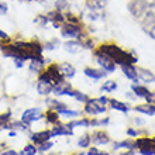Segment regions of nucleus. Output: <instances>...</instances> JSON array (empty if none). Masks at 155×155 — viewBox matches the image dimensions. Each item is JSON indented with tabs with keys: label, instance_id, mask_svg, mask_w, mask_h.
Instances as JSON below:
<instances>
[{
	"label": "nucleus",
	"instance_id": "obj_20",
	"mask_svg": "<svg viewBox=\"0 0 155 155\" xmlns=\"http://www.w3.org/2000/svg\"><path fill=\"white\" fill-rule=\"evenodd\" d=\"M141 21H143V28H148L151 27L152 24H155V8L154 7H148L145 14L141 17Z\"/></svg>",
	"mask_w": 155,
	"mask_h": 155
},
{
	"label": "nucleus",
	"instance_id": "obj_47",
	"mask_svg": "<svg viewBox=\"0 0 155 155\" xmlns=\"http://www.w3.org/2000/svg\"><path fill=\"white\" fill-rule=\"evenodd\" d=\"M138 131H135L134 128H128V130H127V135H128V137H138Z\"/></svg>",
	"mask_w": 155,
	"mask_h": 155
},
{
	"label": "nucleus",
	"instance_id": "obj_40",
	"mask_svg": "<svg viewBox=\"0 0 155 155\" xmlns=\"http://www.w3.org/2000/svg\"><path fill=\"white\" fill-rule=\"evenodd\" d=\"M65 20L68 23H72V24H81V18L74 16L72 13H65Z\"/></svg>",
	"mask_w": 155,
	"mask_h": 155
},
{
	"label": "nucleus",
	"instance_id": "obj_16",
	"mask_svg": "<svg viewBox=\"0 0 155 155\" xmlns=\"http://www.w3.org/2000/svg\"><path fill=\"white\" fill-rule=\"evenodd\" d=\"M121 71L123 74L126 75V78L128 81H131L133 83H138V74H137V66H134L133 64H126V65H121Z\"/></svg>",
	"mask_w": 155,
	"mask_h": 155
},
{
	"label": "nucleus",
	"instance_id": "obj_15",
	"mask_svg": "<svg viewBox=\"0 0 155 155\" xmlns=\"http://www.w3.org/2000/svg\"><path fill=\"white\" fill-rule=\"evenodd\" d=\"M51 133V137H62V135H72L74 134V130H69L66 124H62V123H57V124H54L52 128L49 130Z\"/></svg>",
	"mask_w": 155,
	"mask_h": 155
},
{
	"label": "nucleus",
	"instance_id": "obj_3",
	"mask_svg": "<svg viewBox=\"0 0 155 155\" xmlns=\"http://www.w3.org/2000/svg\"><path fill=\"white\" fill-rule=\"evenodd\" d=\"M61 37L64 38H69V40H78L82 34V24H72L65 21L61 25Z\"/></svg>",
	"mask_w": 155,
	"mask_h": 155
},
{
	"label": "nucleus",
	"instance_id": "obj_41",
	"mask_svg": "<svg viewBox=\"0 0 155 155\" xmlns=\"http://www.w3.org/2000/svg\"><path fill=\"white\" fill-rule=\"evenodd\" d=\"M8 13V4L3 0H0V16H6Z\"/></svg>",
	"mask_w": 155,
	"mask_h": 155
},
{
	"label": "nucleus",
	"instance_id": "obj_34",
	"mask_svg": "<svg viewBox=\"0 0 155 155\" xmlns=\"http://www.w3.org/2000/svg\"><path fill=\"white\" fill-rule=\"evenodd\" d=\"M10 120H12V111H6L0 114V130H4V126L10 123Z\"/></svg>",
	"mask_w": 155,
	"mask_h": 155
},
{
	"label": "nucleus",
	"instance_id": "obj_10",
	"mask_svg": "<svg viewBox=\"0 0 155 155\" xmlns=\"http://www.w3.org/2000/svg\"><path fill=\"white\" fill-rule=\"evenodd\" d=\"M45 16H47L49 23H52L54 28H61V25L66 21L65 20V13L59 12V10H51V12H48Z\"/></svg>",
	"mask_w": 155,
	"mask_h": 155
},
{
	"label": "nucleus",
	"instance_id": "obj_24",
	"mask_svg": "<svg viewBox=\"0 0 155 155\" xmlns=\"http://www.w3.org/2000/svg\"><path fill=\"white\" fill-rule=\"evenodd\" d=\"M135 111H138L141 114H148V116H155V104L151 103H145V104H140V106L134 107Z\"/></svg>",
	"mask_w": 155,
	"mask_h": 155
},
{
	"label": "nucleus",
	"instance_id": "obj_29",
	"mask_svg": "<svg viewBox=\"0 0 155 155\" xmlns=\"http://www.w3.org/2000/svg\"><path fill=\"white\" fill-rule=\"evenodd\" d=\"M44 117H45V120H47V123H48V124H52V126H54V124L59 123V117H61V116L58 114L55 110H48L44 114Z\"/></svg>",
	"mask_w": 155,
	"mask_h": 155
},
{
	"label": "nucleus",
	"instance_id": "obj_44",
	"mask_svg": "<svg viewBox=\"0 0 155 155\" xmlns=\"http://www.w3.org/2000/svg\"><path fill=\"white\" fill-rule=\"evenodd\" d=\"M147 103H151V104H155V92H150L147 97H145Z\"/></svg>",
	"mask_w": 155,
	"mask_h": 155
},
{
	"label": "nucleus",
	"instance_id": "obj_19",
	"mask_svg": "<svg viewBox=\"0 0 155 155\" xmlns=\"http://www.w3.org/2000/svg\"><path fill=\"white\" fill-rule=\"evenodd\" d=\"M59 71H61V75L64 76V79H72V78L76 75V69L75 66L69 62H62L59 64Z\"/></svg>",
	"mask_w": 155,
	"mask_h": 155
},
{
	"label": "nucleus",
	"instance_id": "obj_43",
	"mask_svg": "<svg viewBox=\"0 0 155 155\" xmlns=\"http://www.w3.org/2000/svg\"><path fill=\"white\" fill-rule=\"evenodd\" d=\"M144 31H145V33H147L148 35H150V37L152 38V40H155V24H152L151 27H148V28H145Z\"/></svg>",
	"mask_w": 155,
	"mask_h": 155
},
{
	"label": "nucleus",
	"instance_id": "obj_9",
	"mask_svg": "<svg viewBox=\"0 0 155 155\" xmlns=\"http://www.w3.org/2000/svg\"><path fill=\"white\" fill-rule=\"evenodd\" d=\"M41 118H44V113L41 109L38 107H33V109H27L24 110V113L21 114V121L27 123V124H31L34 121H40Z\"/></svg>",
	"mask_w": 155,
	"mask_h": 155
},
{
	"label": "nucleus",
	"instance_id": "obj_46",
	"mask_svg": "<svg viewBox=\"0 0 155 155\" xmlns=\"http://www.w3.org/2000/svg\"><path fill=\"white\" fill-rule=\"evenodd\" d=\"M99 148H96V147H92V148H89L87 150V152H86V155H99Z\"/></svg>",
	"mask_w": 155,
	"mask_h": 155
},
{
	"label": "nucleus",
	"instance_id": "obj_42",
	"mask_svg": "<svg viewBox=\"0 0 155 155\" xmlns=\"http://www.w3.org/2000/svg\"><path fill=\"white\" fill-rule=\"evenodd\" d=\"M13 62H14V66H16L17 69H21V68H24V65H25V61H23L20 58H14Z\"/></svg>",
	"mask_w": 155,
	"mask_h": 155
},
{
	"label": "nucleus",
	"instance_id": "obj_36",
	"mask_svg": "<svg viewBox=\"0 0 155 155\" xmlns=\"http://www.w3.org/2000/svg\"><path fill=\"white\" fill-rule=\"evenodd\" d=\"M69 7V0H55V10L65 12Z\"/></svg>",
	"mask_w": 155,
	"mask_h": 155
},
{
	"label": "nucleus",
	"instance_id": "obj_22",
	"mask_svg": "<svg viewBox=\"0 0 155 155\" xmlns=\"http://www.w3.org/2000/svg\"><path fill=\"white\" fill-rule=\"evenodd\" d=\"M109 103H110V107L113 110H117V111H121L124 114H127L130 111V106L124 102H120L117 99H109Z\"/></svg>",
	"mask_w": 155,
	"mask_h": 155
},
{
	"label": "nucleus",
	"instance_id": "obj_39",
	"mask_svg": "<svg viewBox=\"0 0 155 155\" xmlns=\"http://www.w3.org/2000/svg\"><path fill=\"white\" fill-rule=\"evenodd\" d=\"M54 147V143L49 140V141H47V143L41 144V145H38V152H41V154H45L47 151H49L51 148Z\"/></svg>",
	"mask_w": 155,
	"mask_h": 155
},
{
	"label": "nucleus",
	"instance_id": "obj_23",
	"mask_svg": "<svg viewBox=\"0 0 155 155\" xmlns=\"http://www.w3.org/2000/svg\"><path fill=\"white\" fill-rule=\"evenodd\" d=\"M47 104H48L49 110H55L57 113H59L61 110H65V109H68V104L64 102H61V100H57V99H47Z\"/></svg>",
	"mask_w": 155,
	"mask_h": 155
},
{
	"label": "nucleus",
	"instance_id": "obj_30",
	"mask_svg": "<svg viewBox=\"0 0 155 155\" xmlns=\"http://www.w3.org/2000/svg\"><path fill=\"white\" fill-rule=\"evenodd\" d=\"M120 148L135 150V143L133 140H124V141H120V143H114V150H120Z\"/></svg>",
	"mask_w": 155,
	"mask_h": 155
},
{
	"label": "nucleus",
	"instance_id": "obj_37",
	"mask_svg": "<svg viewBox=\"0 0 155 155\" xmlns=\"http://www.w3.org/2000/svg\"><path fill=\"white\" fill-rule=\"evenodd\" d=\"M58 45H59V40H58V38H54V40H51V41H47L42 47H44V49H47V51H54Z\"/></svg>",
	"mask_w": 155,
	"mask_h": 155
},
{
	"label": "nucleus",
	"instance_id": "obj_38",
	"mask_svg": "<svg viewBox=\"0 0 155 155\" xmlns=\"http://www.w3.org/2000/svg\"><path fill=\"white\" fill-rule=\"evenodd\" d=\"M34 23H35V24H38V25H41V27H45L49 21H48V18H47V16H45V14H38V16L34 18Z\"/></svg>",
	"mask_w": 155,
	"mask_h": 155
},
{
	"label": "nucleus",
	"instance_id": "obj_31",
	"mask_svg": "<svg viewBox=\"0 0 155 155\" xmlns=\"http://www.w3.org/2000/svg\"><path fill=\"white\" fill-rule=\"evenodd\" d=\"M18 154L20 155H37L38 154V147L35 145V144L30 143V144H27Z\"/></svg>",
	"mask_w": 155,
	"mask_h": 155
},
{
	"label": "nucleus",
	"instance_id": "obj_33",
	"mask_svg": "<svg viewBox=\"0 0 155 155\" xmlns=\"http://www.w3.org/2000/svg\"><path fill=\"white\" fill-rule=\"evenodd\" d=\"M90 143H92L90 135L89 134H83L81 138H79V141H78V147L79 148H89Z\"/></svg>",
	"mask_w": 155,
	"mask_h": 155
},
{
	"label": "nucleus",
	"instance_id": "obj_7",
	"mask_svg": "<svg viewBox=\"0 0 155 155\" xmlns=\"http://www.w3.org/2000/svg\"><path fill=\"white\" fill-rule=\"evenodd\" d=\"M54 89V83L49 81V78L47 76L44 71L38 74V81H37V92L41 96H48V94L52 93Z\"/></svg>",
	"mask_w": 155,
	"mask_h": 155
},
{
	"label": "nucleus",
	"instance_id": "obj_50",
	"mask_svg": "<svg viewBox=\"0 0 155 155\" xmlns=\"http://www.w3.org/2000/svg\"><path fill=\"white\" fill-rule=\"evenodd\" d=\"M151 7L155 8V0H151Z\"/></svg>",
	"mask_w": 155,
	"mask_h": 155
},
{
	"label": "nucleus",
	"instance_id": "obj_21",
	"mask_svg": "<svg viewBox=\"0 0 155 155\" xmlns=\"http://www.w3.org/2000/svg\"><path fill=\"white\" fill-rule=\"evenodd\" d=\"M137 74H138V79L143 81L144 83H155V75L151 71L145 68H137Z\"/></svg>",
	"mask_w": 155,
	"mask_h": 155
},
{
	"label": "nucleus",
	"instance_id": "obj_51",
	"mask_svg": "<svg viewBox=\"0 0 155 155\" xmlns=\"http://www.w3.org/2000/svg\"><path fill=\"white\" fill-rule=\"evenodd\" d=\"M27 2H38V0H27Z\"/></svg>",
	"mask_w": 155,
	"mask_h": 155
},
{
	"label": "nucleus",
	"instance_id": "obj_48",
	"mask_svg": "<svg viewBox=\"0 0 155 155\" xmlns=\"http://www.w3.org/2000/svg\"><path fill=\"white\" fill-rule=\"evenodd\" d=\"M0 40H10V35L2 28H0Z\"/></svg>",
	"mask_w": 155,
	"mask_h": 155
},
{
	"label": "nucleus",
	"instance_id": "obj_12",
	"mask_svg": "<svg viewBox=\"0 0 155 155\" xmlns=\"http://www.w3.org/2000/svg\"><path fill=\"white\" fill-rule=\"evenodd\" d=\"M45 64H47V59L42 55H40V57H35L33 59H30L28 69L33 74H41L45 69Z\"/></svg>",
	"mask_w": 155,
	"mask_h": 155
},
{
	"label": "nucleus",
	"instance_id": "obj_17",
	"mask_svg": "<svg viewBox=\"0 0 155 155\" xmlns=\"http://www.w3.org/2000/svg\"><path fill=\"white\" fill-rule=\"evenodd\" d=\"M83 74L89 78V79H92L93 82H97V81H100V79H103V78L106 76L107 72L106 71H103V69H96V68L86 66L85 69H83Z\"/></svg>",
	"mask_w": 155,
	"mask_h": 155
},
{
	"label": "nucleus",
	"instance_id": "obj_26",
	"mask_svg": "<svg viewBox=\"0 0 155 155\" xmlns=\"http://www.w3.org/2000/svg\"><path fill=\"white\" fill-rule=\"evenodd\" d=\"M131 90L134 92V94L137 97H141V99H145L150 94L151 90H148L145 86H140L138 83H134V85H131Z\"/></svg>",
	"mask_w": 155,
	"mask_h": 155
},
{
	"label": "nucleus",
	"instance_id": "obj_13",
	"mask_svg": "<svg viewBox=\"0 0 155 155\" xmlns=\"http://www.w3.org/2000/svg\"><path fill=\"white\" fill-rule=\"evenodd\" d=\"M52 138L51 137V133H49V130H42V131H37V133H33V134L30 135V141L33 144H35V145H41V144L47 143V141H49V140Z\"/></svg>",
	"mask_w": 155,
	"mask_h": 155
},
{
	"label": "nucleus",
	"instance_id": "obj_11",
	"mask_svg": "<svg viewBox=\"0 0 155 155\" xmlns=\"http://www.w3.org/2000/svg\"><path fill=\"white\" fill-rule=\"evenodd\" d=\"M44 72L47 74V76L49 78V81L52 82L54 85H57L58 82H61L64 79V76L61 75V71H59V65L58 64H49L47 66V69H44Z\"/></svg>",
	"mask_w": 155,
	"mask_h": 155
},
{
	"label": "nucleus",
	"instance_id": "obj_35",
	"mask_svg": "<svg viewBox=\"0 0 155 155\" xmlns=\"http://www.w3.org/2000/svg\"><path fill=\"white\" fill-rule=\"evenodd\" d=\"M59 116H64V117H71V118H74V117H79L81 116V113L78 110H71L69 107L68 109H65V110H61L59 113H58Z\"/></svg>",
	"mask_w": 155,
	"mask_h": 155
},
{
	"label": "nucleus",
	"instance_id": "obj_2",
	"mask_svg": "<svg viewBox=\"0 0 155 155\" xmlns=\"http://www.w3.org/2000/svg\"><path fill=\"white\" fill-rule=\"evenodd\" d=\"M97 51L103 52L109 58H111L116 62V65H126V64H133L138 62V57L135 55L134 51H126L121 47H118L116 44H102L97 48Z\"/></svg>",
	"mask_w": 155,
	"mask_h": 155
},
{
	"label": "nucleus",
	"instance_id": "obj_4",
	"mask_svg": "<svg viewBox=\"0 0 155 155\" xmlns=\"http://www.w3.org/2000/svg\"><path fill=\"white\" fill-rule=\"evenodd\" d=\"M135 148H138L141 155H155V138L141 137L134 141Z\"/></svg>",
	"mask_w": 155,
	"mask_h": 155
},
{
	"label": "nucleus",
	"instance_id": "obj_8",
	"mask_svg": "<svg viewBox=\"0 0 155 155\" xmlns=\"http://www.w3.org/2000/svg\"><path fill=\"white\" fill-rule=\"evenodd\" d=\"M94 57H96V61L100 65V68L103 71H106L107 74H111V72L116 71V62L111 58H109L107 55H104V54L97 51V49L94 51Z\"/></svg>",
	"mask_w": 155,
	"mask_h": 155
},
{
	"label": "nucleus",
	"instance_id": "obj_52",
	"mask_svg": "<svg viewBox=\"0 0 155 155\" xmlns=\"http://www.w3.org/2000/svg\"><path fill=\"white\" fill-rule=\"evenodd\" d=\"M154 138H155V137H154Z\"/></svg>",
	"mask_w": 155,
	"mask_h": 155
},
{
	"label": "nucleus",
	"instance_id": "obj_1",
	"mask_svg": "<svg viewBox=\"0 0 155 155\" xmlns=\"http://www.w3.org/2000/svg\"><path fill=\"white\" fill-rule=\"evenodd\" d=\"M0 51L6 58H20L23 61H30L35 57L42 55L44 47L37 40L31 41H12L0 40Z\"/></svg>",
	"mask_w": 155,
	"mask_h": 155
},
{
	"label": "nucleus",
	"instance_id": "obj_28",
	"mask_svg": "<svg viewBox=\"0 0 155 155\" xmlns=\"http://www.w3.org/2000/svg\"><path fill=\"white\" fill-rule=\"evenodd\" d=\"M68 96L69 97H74L75 100H78V102H81V103H85V102H87L89 100V96L86 93H82V92H79V90H75V89H72L68 93Z\"/></svg>",
	"mask_w": 155,
	"mask_h": 155
},
{
	"label": "nucleus",
	"instance_id": "obj_14",
	"mask_svg": "<svg viewBox=\"0 0 155 155\" xmlns=\"http://www.w3.org/2000/svg\"><path fill=\"white\" fill-rule=\"evenodd\" d=\"M71 90H72V85H71V82L62 79L61 82H58L57 85H54L52 93L55 94V96H68V93H69Z\"/></svg>",
	"mask_w": 155,
	"mask_h": 155
},
{
	"label": "nucleus",
	"instance_id": "obj_32",
	"mask_svg": "<svg viewBox=\"0 0 155 155\" xmlns=\"http://www.w3.org/2000/svg\"><path fill=\"white\" fill-rule=\"evenodd\" d=\"M116 89H117V82L116 81H106L102 85V87H100V90H102V92H106V93L114 92Z\"/></svg>",
	"mask_w": 155,
	"mask_h": 155
},
{
	"label": "nucleus",
	"instance_id": "obj_25",
	"mask_svg": "<svg viewBox=\"0 0 155 155\" xmlns=\"http://www.w3.org/2000/svg\"><path fill=\"white\" fill-rule=\"evenodd\" d=\"M81 42L78 40H69V41H66L65 44H64V49H65L66 52H69V54H76L79 49H81Z\"/></svg>",
	"mask_w": 155,
	"mask_h": 155
},
{
	"label": "nucleus",
	"instance_id": "obj_49",
	"mask_svg": "<svg viewBox=\"0 0 155 155\" xmlns=\"http://www.w3.org/2000/svg\"><path fill=\"white\" fill-rule=\"evenodd\" d=\"M121 155H135V150H127V152H124Z\"/></svg>",
	"mask_w": 155,
	"mask_h": 155
},
{
	"label": "nucleus",
	"instance_id": "obj_5",
	"mask_svg": "<svg viewBox=\"0 0 155 155\" xmlns=\"http://www.w3.org/2000/svg\"><path fill=\"white\" fill-rule=\"evenodd\" d=\"M128 12L131 13V16L135 18H141L145 14L148 8V2L147 0H130L127 4Z\"/></svg>",
	"mask_w": 155,
	"mask_h": 155
},
{
	"label": "nucleus",
	"instance_id": "obj_18",
	"mask_svg": "<svg viewBox=\"0 0 155 155\" xmlns=\"http://www.w3.org/2000/svg\"><path fill=\"white\" fill-rule=\"evenodd\" d=\"M90 140L96 145H106V144L110 143V137L104 131H94L93 134L90 135Z\"/></svg>",
	"mask_w": 155,
	"mask_h": 155
},
{
	"label": "nucleus",
	"instance_id": "obj_27",
	"mask_svg": "<svg viewBox=\"0 0 155 155\" xmlns=\"http://www.w3.org/2000/svg\"><path fill=\"white\" fill-rule=\"evenodd\" d=\"M107 4V0H87V7H89V10H96V12H99V10H102V8L106 7Z\"/></svg>",
	"mask_w": 155,
	"mask_h": 155
},
{
	"label": "nucleus",
	"instance_id": "obj_6",
	"mask_svg": "<svg viewBox=\"0 0 155 155\" xmlns=\"http://www.w3.org/2000/svg\"><path fill=\"white\" fill-rule=\"evenodd\" d=\"M83 111L86 114H100V113H104L106 111V104L100 100V99H90L87 102H85V106H83Z\"/></svg>",
	"mask_w": 155,
	"mask_h": 155
},
{
	"label": "nucleus",
	"instance_id": "obj_45",
	"mask_svg": "<svg viewBox=\"0 0 155 155\" xmlns=\"http://www.w3.org/2000/svg\"><path fill=\"white\" fill-rule=\"evenodd\" d=\"M0 155H20V154L14 151V150H12V148H8V150H4V151L0 152Z\"/></svg>",
	"mask_w": 155,
	"mask_h": 155
}]
</instances>
